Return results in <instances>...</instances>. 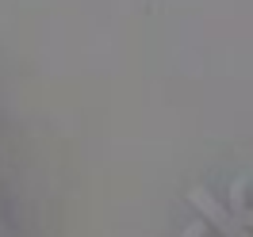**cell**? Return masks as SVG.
Wrapping results in <instances>:
<instances>
[{
	"instance_id": "obj_1",
	"label": "cell",
	"mask_w": 253,
	"mask_h": 237,
	"mask_svg": "<svg viewBox=\"0 0 253 237\" xmlns=\"http://www.w3.org/2000/svg\"><path fill=\"white\" fill-rule=\"evenodd\" d=\"M188 203L196 206V210H200V214H204L215 230H219V237H253L250 226H242L234 210H226V206H222L207 188H192V191H188Z\"/></svg>"
},
{
	"instance_id": "obj_2",
	"label": "cell",
	"mask_w": 253,
	"mask_h": 237,
	"mask_svg": "<svg viewBox=\"0 0 253 237\" xmlns=\"http://www.w3.org/2000/svg\"><path fill=\"white\" fill-rule=\"evenodd\" d=\"M204 230H207L204 222H192V226H188V230H184L180 237H204Z\"/></svg>"
}]
</instances>
